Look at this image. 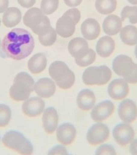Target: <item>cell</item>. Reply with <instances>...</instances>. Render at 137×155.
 Instances as JSON below:
<instances>
[{"mask_svg":"<svg viewBox=\"0 0 137 155\" xmlns=\"http://www.w3.org/2000/svg\"><path fill=\"white\" fill-rule=\"evenodd\" d=\"M96 59V53L92 48H89V52L86 56L80 59L75 60L77 65L80 67H86L94 63Z\"/></svg>","mask_w":137,"mask_h":155,"instance_id":"31","label":"cell"},{"mask_svg":"<svg viewBox=\"0 0 137 155\" xmlns=\"http://www.w3.org/2000/svg\"><path fill=\"white\" fill-rule=\"evenodd\" d=\"M0 26H1V19H0Z\"/></svg>","mask_w":137,"mask_h":155,"instance_id":"42","label":"cell"},{"mask_svg":"<svg viewBox=\"0 0 137 155\" xmlns=\"http://www.w3.org/2000/svg\"><path fill=\"white\" fill-rule=\"evenodd\" d=\"M47 58L43 53H37L32 56L28 62V68L32 73L39 74L45 70L47 66Z\"/></svg>","mask_w":137,"mask_h":155,"instance_id":"24","label":"cell"},{"mask_svg":"<svg viewBox=\"0 0 137 155\" xmlns=\"http://www.w3.org/2000/svg\"><path fill=\"white\" fill-rule=\"evenodd\" d=\"M136 64L130 57L120 54L114 59L113 62V69L116 74L122 77L124 79L132 72Z\"/></svg>","mask_w":137,"mask_h":155,"instance_id":"8","label":"cell"},{"mask_svg":"<svg viewBox=\"0 0 137 155\" xmlns=\"http://www.w3.org/2000/svg\"><path fill=\"white\" fill-rule=\"evenodd\" d=\"M121 18L122 21H124L126 18L129 19L131 24L137 23V6H125L121 12Z\"/></svg>","mask_w":137,"mask_h":155,"instance_id":"28","label":"cell"},{"mask_svg":"<svg viewBox=\"0 0 137 155\" xmlns=\"http://www.w3.org/2000/svg\"><path fill=\"white\" fill-rule=\"evenodd\" d=\"M2 143L7 148L22 155H31L33 153L31 143L18 131H9L6 133L3 137Z\"/></svg>","mask_w":137,"mask_h":155,"instance_id":"5","label":"cell"},{"mask_svg":"<svg viewBox=\"0 0 137 155\" xmlns=\"http://www.w3.org/2000/svg\"><path fill=\"white\" fill-rule=\"evenodd\" d=\"M115 48V42L110 37H102L96 44V50L99 56L107 58L113 53Z\"/></svg>","mask_w":137,"mask_h":155,"instance_id":"22","label":"cell"},{"mask_svg":"<svg viewBox=\"0 0 137 155\" xmlns=\"http://www.w3.org/2000/svg\"><path fill=\"white\" fill-rule=\"evenodd\" d=\"M96 97L94 93L89 89L82 90L77 96V103L80 109L88 111L94 107Z\"/></svg>","mask_w":137,"mask_h":155,"instance_id":"20","label":"cell"},{"mask_svg":"<svg viewBox=\"0 0 137 155\" xmlns=\"http://www.w3.org/2000/svg\"><path fill=\"white\" fill-rule=\"evenodd\" d=\"M34 46L31 34L25 29L16 28L8 33L3 39L0 54L3 58L20 61L30 56Z\"/></svg>","mask_w":137,"mask_h":155,"instance_id":"1","label":"cell"},{"mask_svg":"<svg viewBox=\"0 0 137 155\" xmlns=\"http://www.w3.org/2000/svg\"><path fill=\"white\" fill-rule=\"evenodd\" d=\"M34 91L39 97L48 98L54 94L56 91L55 84L49 78H42L34 84Z\"/></svg>","mask_w":137,"mask_h":155,"instance_id":"16","label":"cell"},{"mask_svg":"<svg viewBox=\"0 0 137 155\" xmlns=\"http://www.w3.org/2000/svg\"><path fill=\"white\" fill-rule=\"evenodd\" d=\"M111 76V69L106 66H92L85 70L82 79L85 85L101 86L109 82Z\"/></svg>","mask_w":137,"mask_h":155,"instance_id":"7","label":"cell"},{"mask_svg":"<svg viewBox=\"0 0 137 155\" xmlns=\"http://www.w3.org/2000/svg\"><path fill=\"white\" fill-rule=\"evenodd\" d=\"M11 111L9 107L5 104H0V127H4L9 123Z\"/></svg>","mask_w":137,"mask_h":155,"instance_id":"30","label":"cell"},{"mask_svg":"<svg viewBox=\"0 0 137 155\" xmlns=\"http://www.w3.org/2000/svg\"><path fill=\"white\" fill-rule=\"evenodd\" d=\"M0 48H1V41H0Z\"/></svg>","mask_w":137,"mask_h":155,"instance_id":"41","label":"cell"},{"mask_svg":"<svg viewBox=\"0 0 137 155\" xmlns=\"http://www.w3.org/2000/svg\"><path fill=\"white\" fill-rule=\"evenodd\" d=\"M36 0H18V2L22 7L30 8L36 3Z\"/></svg>","mask_w":137,"mask_h":155,"instance_id":"35","label":"cell"},{"mask_svg":"<svg viewBox=\"0 0 137 155\" xmlns=\"http://www.w3.org/2000/svg\"><path fill=\"white\" fill-rule=\"evenodd\" d=\"M48 155H68V153L63 146L57 145L51 149Z\"/></svg>","mask_w":137,"mask_h":155,"instance_id":"33","label":"cell"},{"mask_svg":"<svg viewBox=\"0 0 137 155\" xmlns=\"http://www.w3.org/2000/svg\"><path fill=\"white\" fill-rule=\"evenodd\" d=\"M33 79L27 73H18L15 77L14 84L10 89V95L16 101L26 100L34 91Z\"/></svg>","mask_w":137,"mask_h":155,"instance_id":"2","label":"cell"},{"mask_svg":"<svg viewBox=\"0 0 137 155\" xmlns=\"http://www.w3.org/2000/svg\"><path fill=\"white\" fill-rule=\"evenodd\" d=\"M40 43L45 46H49L55 43L57 39V34L55 29L51 27L46 31L39 35Z\"/></svg>","mask_w":137,"mask_h":155,"instance_id":"27","label":"cell"},{"mask_svg":"<svg viewBox=\"0 0 137 155\" xmlns=\"http://www.w3.org/2000/svg\"><path fill=\"white\" fill-rule=\"evenodd\" d=\"M116 0H96L95 6L97 12L102 15H108L115 12L117 8Z\"/></svg>","mask_w":137,"mask_h":155,"instance_id":"26","label":"cell"},{"mask_svg":"<svg viewBox=\"0 0 137 155\" xmlns=\"http://www.w3.org/2000/svg\"><path fill=\"white\" fill-rule=\"evenodd\" d=\"M101 28L96 19L89 18L85 20L81 25V32L85 39L92 41L99 37Z\"/></svg>","mask_w":137,"mask_h":155,"instance_id":"17","label":"cell"},{"mask_svg":"<svg viewBox=\"0 0 137 155\" xmlns=\"http://www.w3.org/2000/svg\"><path fill=\"white\" fill-rule=\"evenodd\" d=\"M117 153L112 145L105 144L100 146L95 152V155H116Z\"/></svg>","mask_w":137,"mask_h":155,"instance_id":"32","label":"cell"},{"mask_svg":"<svg viewBox=\"0 0 137 155\" xmlns=\"http://www.w3.org/2000/svg\"><path fill=\"white\" fill-rule=\"evenodd\" d=\"M9 0H0V13L5 12L9 5Z\"/></svg>","mask_w":137,"mask_h":155,"instance_id":"37","label":"cell"},{"mask_svg":"<svg viewBox=\"0 0 137 155\" xmlns=\"http://www.w3.org/2000/svg\"><path fill=\"white\" fill-rule=\"evenodd\" d=\"M125 81L131 84H135L137 83V64L135 67L134 70L128 77L124 79Z\"/></svg>","mask_w":137,"mask_h":155,"instance_id":"34","label":"cell"},{"mask_svg":"<svg viewBox=\"0 0 137 155\" xmlns=\"http://www.w3.org/2000/svg\"><path fill=\"white\" fill-rule=\"evenodd\" d=\"M118 114L120 120L124 123L131 124L137 118V104L132 100H124L118 106Z\"/></svg>","mask_w":137,"mask_h":155,"instance_id":"11","label":"cell"},{"mask_svg":"<svg viewBox=\"0 0 137 155\" xmlns=\"http://www.w3.org/2000/svg\"><path fill=\"white\" fill-rule=\"evenodd\" d=\"M128 1L132 5H137V0H128Z\"/></svg>","mask_w":137,"mask_h":155,"instance_id":"39","label":"cell"},{"mask_svg":"<svg viewBox=\"0 0 137 155\" xmlns=\"http://www.w3.org/2000/svg\"><path fill=\"white\" fill-rule=\"evenodd\" d=\"M83 0H64L65 5L69 7H75L79 5Z\"/></svg>","mask_w":137,"mask_h":155,"instance_id":"36","label":"cell"},{"mask_svg":"<svg viewBox=\"0 0 137 155\" xmlns=\"http://www.w3.org/2000/svg\"><path fill=\"white\" fill-rule=\"evenodd\" d=\"M115 106L109 100H105L94 107L92 110V119L95 122H101L108 119L113 113Z\"/></svg>","mask_w":137,"mask_h":155,"instance_id":"12","label":"cell"},{"mask_svg":"<svg viewBox=\"0 0 137 155\" xmlns=\"http://www.w3.org/2000/svg\"><path fill=\"white\" fill-rule=\"evenodd\" d=\"M135 55L136 58L137 59V45L135 46Z\"/></svg>","mask_w":137,"mask_h":155,"instance_id":"40","label":"cell"},{"mask_svg":"<svg viewBox=\"0 0 137 155\" xmlns=\"http://www.w3.org/2000/svg\"><path fill=\"white\" fill-rule=\"evenodd\" d=\"M108 93L110 97L113 99H124L129 93L128 82L122 79L113 80L109 85Z\"/></svg>","mask_w":137,"mask_h":155,"instance_id":"13","label":"cell"},{"mask_svg":"<svg viewBox=\"0 0 137 155\" xmlns=\"http://www.w3.org/2000/svg\"><path fill=\"white\" fill-rule=\"evenodd\" d=\"M114 138L117 143L124 147L132 142L135 133L132 127L128 124H120L114 127L113 131Z\"/></svg>","mask_w":137,"mask_h":155,"instance_id":"10","label":"cell"},{"mask_svg":"<svg viewBox=\"0 0 137 155\" xmlns=\"http://www.w3.org/2000/svg\"><path fill=\"white\" fill-rule=\"evenodd\" d=\"M22 19L20 10L16 7L8 8L3 14L2 22L7 28H13L19 24Z\"/></svg>","mask_w":137,"mask_h":155,"instance_id":"23","label":"cell"},{"mask_svg":"<svg viewBox=\"0 0 137 155\" xmlns=\"http://www.w3.org/2000/svg\"><path fill=\"white\" fill-rule=\"evenodd\" d=\"M49 73L56 85L63 90L70 88L75 83V74L61 61L53 62L49 68Z\"/></svg>","mask_w":137,"mask_h":155,"instance_id":"3","label":"cell"},{"mask_svg":"<svg viewBox=\"0 0 137 155\" xmlns=\"http://www.w3.org/2000/svg\"><path fill=\"white\" fill-rule=\"evenodd\" d=\"M120 38L123 43L129 46L137 44V28L129 25L121 29Z\"/></svg>","mask_w":137,"mask_h":155,"instance_id":"25","label":"cell"},{"mask_svg":"<svg viewBox=\"0 0 137 155\" xmlns=\"http://www.w3.org/2000/svg\"><path fill=\"white\" fill-rule=\"evenodd\" d=\"M130 151L132 155H137V139L132 142L130 145Z\"/></svg>","mask_w":137,"mask_h":155,"instance_id":"38","label":"cell"},{"mask_svg":"<svg viewBox=\"0 0 137 155\" xmlns=\"http://www.w3.org/2000/svg\"><path fill=\"white\" fill-rule=\"evenodd\" d=\"M109 134V129L106 124L102 123L94 124L87 131V140L91 145H98L108 140Z\"/></svg>","mask_w":137,"mask_h":155,"instance_id":"9","label":"cell"},{"mask_svg":"<svg viewBox=\"0 0 137 155\" xmlns=\"http://www.w3.org/2000/svg\"><path fill=\"white\" fill-rule=\"evenodd\" d=\"M76 136V129L71 124H61L57 130V138L59 142L64 145H70Z\"/></svg>","mask_w":137,"mask_h":155,"instance_id":"18","label":"cell"},{"mask_svg":"<svg viewBox=\"0 0 137 155\" xmlns=\"http://www.w3.org/2000/svg\"><path fill=\"white\" fill-rule=\"evenodd\" d=\"M45 103L38 97H33L24 102L22 105V111L29 117H36L43 112Z\"/></svg>","mask_w":137,"mask_h":155,"instance_id":"14","label":"cell"},{"mask_svg":"<svg viewBox=\"0 0 137 155\" xmlns=\"http://www.w3.org/2000/svg\"><path fill=\"white\" fill-rule=\"evenodd\" d=\"M67 49L70 54L76 59H80L89 52V44L85 39L77 37L72 39L68 44Z\"/></svg>","mask_w":137,"mask_h":155,"instance_id":"15","label":"cell"},{"mask_svg":"<svg viewBox=\"0 0 137 155\" xmlns=\"http://www.w3.org/2000/svg\"><path fill=\"white\" fill-rule=\"evenodd\" d=\"M58 0H42L41 10L44 14H52L58 9Z\"/></svg>","mask_w":137,"mask_h":155,"instance_id":"29","label":"cell"},{"mask_svg":"<svg viewBox=\"0 0 137 155\" xmlns=\"http://www.w3.org/2000/svg\"><path fill=\"white\" fill-rule=\"evenodd\" d=\"M24 24L36 35H40L51 27L50 20L40 9L32 8L23 17Z\"/></svg>","mask_w":137,"mask_h":155,"instance_id":"6","label":"cell"},{"mask_svg":"<svg viewBox=\"0 0 137 155\" xmlns=\"http://www.w3.org/2000/svg\"><path fill=\"white\" fill-rule=\"evenodd\" d=\"M122 27V21L115 15H111L106 17L102 24L104 32L109 36H114L120 32Z\"/></svg>","mask_w":137,"mask_h":155,"instance_id":"21","label":"cell"},{"mask_svg":"<svg viewBox=\"0 0 137 155\" xmlns=\"http://www.w3.org/2000/svg\"><path fill=\"white\" fill-rule=\"evenodd\" d=\"M81 14L76 8L68 10L58 19L56 25V31L63 38L72 36L76 30V25L80 21Z\"/></svg>","mask_w":137,"mask_h":155,"instance_id":"4","label":"cell"},{"mask_svg":"<svg viewBox=\"0 0 137 155\" xmlns=\"http://www.w3.org/2000/svg\"><path fill=\"white\" fill-rule=\"evenodd\" d=\"M58 116L57 111L53 107H48L43 112L42 116L43 128L46 133L52 134L57 129Z\"/></svg>","mask_w":137,"mask_h":155,"instance_id":"19","label":"cell"}]
</instances>
